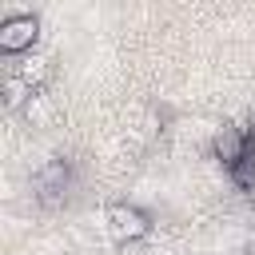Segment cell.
<instances>
[{"instance_id": "cell-3", "label": "cell", "mask_w": 255, "mask_h": 255, "mask_svg": "<svg viewBox=\"0 0 255 255\" xmlns=\"http://www.w3.org/2000/svg\"><path fill=\"white\" fill-rule=\"evenodd\" d=\"M251 135H247V128H239V124H223L215 135H211V151H215V159L231 171L235 163H243L247 155H251Z\"/></svg>"}, {"instance_id": "cell-4", "label": "cell", "mask_w": 255, "mask_h": 255, "mask_svg": "<svg viewBox=\"0 0 255 255\" xmlns=\"http://www.w3.org/2000/svg\"><path fill=\"white\" fill-rule=\"evenodd\" d=\"M68 179H72V171H68V163H64V159L44 163V167H40V175H36V195H40V203L56 207V203L68 195Z\"/></svg>"}, {"instance_id": "cell-2", "label": "cell", "mask_w": 255, "mask_h": 255, "mask_svg": "<svg viewBox=\"0 0 255 255\" xmlns=\"http://www.w3.org/2000/svg\"><path fill=\"white\" fill-rule=\"evenodd\" d=\"M40 36V20L28 16V12H16L8 20H0V52L4 56H20V52H32Z\"/></svg>"}, {"instance_id": "cell-1", "label": "cell", "mask_w": 255, "mask_h": 255, "mask_svg": "<svg viewBox=\"0 0 255 255\" xmlns=\"http://www.w3.org/2000/svg\"><path fill=\"white\" fill-rule=\"evenodd\" d=\"M147 231H151V219L143 207H135V203H112L108 207V235L116 243H139Z\"/></svg>"}, {"instance_id": "cell-7", "label": "cell", "mask_w": 255, "mask_h": 255, "mask_svg": "<svg viewBox=\"0 0 255 255\" xmlns=\"http://www.w3.org/2000/svg\"><path fill=\"white\" fill-rule=\"evenodd\" d=\"M231 179H235L239 187H255V147H251V155H247L243 163L231 167Z\"/></svg>"}, {"instance_id": "cell-5", "label": "cell", "mask_w": 255, "mask_h": 255, "mask_svg": "<svg viewBox=\"0 0 255 255\" xmlns=\"http://www.w3.org/2000/svg\"><path fill=\"white\" fill-rule=\"evenodd\" d=\"M32 96H36V88H32L28 80H20L16 72H12V76H4V108L20 112V108H28V104H32Z\"/></svg>"}, {"instance_id": "cell-6", "label": "cell", "mask_w": 255, "mask_h": 255, "mask_svg": "<svg viewBox=\"0 0 255 255\" xmlns=\"http://www.w3.org/2000/svg\"><path fill=\"white\" fill-rule=\"evenodd\" d=\"M20 80H28L36 92H40V84H44V76H48V60H40V56H32V60H24V68L16 72Z\"/></svg>"}]
</instances>
